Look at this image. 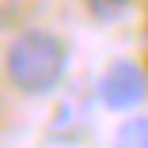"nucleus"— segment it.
Here are the masks:
<instances>
[{"label": "nucleus", "mask_w": 148, "mask_h": 148, "mask_svg": "<svg viewBox=\"0 0 148 148\" xmlns=\"http://www.w3.org/2000/svg\"><path fill=\"white\" fill-rule=\"evenodd\" d=\"M4 72H8V84L19 95L46 99L69 76V46L53 31L27 27V31H19L8 42V49H4Z\"/></svg>", "instance_id": "f257e3e1"}, {"label": "nucleus", "mask_w": 148, "mask_h": 148, "mask_svg": "<svg viewBox=\"0 0 148 148\" xmlns=\"http://www.w3.org/2000/svg\"><path fill=\"white\" fill-rule=\"evenodd\" d=\"M148 95V76L137 61H114L99 80V99L106 110H133Z\"/></svg>", "instance_id": "f03ea898"}, {"label": "nucleus", "mask_w": 148, "mask_h": 148, "mask_svg": "<svg viewBox=\"0 0 148 148\" xmlns=\"http://www.w3.org/2000/svg\"><path fill=\"white\" fill-rule=\"evenodd\" d=\"M114 148H148V118H129L114 133Z\"/></svg>", "instance_id": "7ed1b4c3"}, {"label": "nucleus", "mask_w": 148, "mask_h": 148, "mask_svg": "<svg viewBox=\"0 0 148 148\" xmlns=\"http://www.w3.org/2000/svg\"><path fill=\"white\" fill-rule=\"evenodd\" d=\"M27 12V0H0V31L4 27H15Z\"/></svg>", "instance_id": "20e7f679"}]
</instances>
